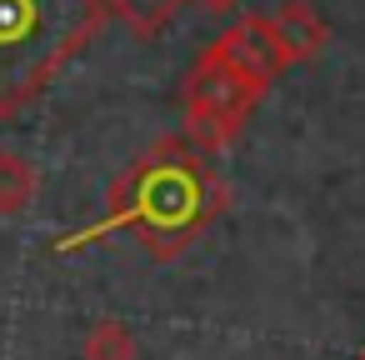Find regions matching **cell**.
<instances>
[{
    "mask_svg": "<svg viewBox=\"0 0 365 360\" xmlns=\"http://www.w3.org/2000/svg\"><path fill=\"white\" fill-rule=\"evenodd\" d=\"M220 210H225V185H220L210 155L185 135H165L115 175V185L106 195V215L91 220L86 230L61 235L51 250L71 255L91 240L125 230L140 240V250L150 260H175L185 245H195L210 230V220Z\"/></svg>",
    "mask_w": 365,
    "mask_h": 360,
    "instance_id": "6da1fadb",
    "label": "cell"
},
{
    "mask_svg": "<svg viewBox=\"0 0 365 360\" xmlns=\"http://www.w3.org/2000/svg\"><path fill=\"white\" fill-rule=\"evenodd\" d=\"M101 26V0H0V120L41 101Z\"/></svg>",
    "mask_w": 365,
    "mask_h": 360,
    "instance_id": "7a4b0ae2",
    "label": "cell"
},
{
    "mask_svg": "<svg viewBox=\"0 0 365 360\" xmlns=\"http://www.w3.org/2000/svg\"><path fill=\"white\" fill-rule=\"evenodd\" d=\"M270 86L250 81L245 71H235L230 61H220L210 46L200 51V61L185 71V86H180V110H185V140H195L205 155H220L240 130L245 120L255 115L260 96Z\"/></svg>",
    "mask_w": 365,
    "mask_h": 360,
    "instance_id": "3957f363",
    "label": "cell"
},
{
    "mask_svg": "<svg viewBox=\"0 0 365 360\" xmlns=\"http://www.w3.org/2000/svg\"><path fill=\"white\" fill-rule=\"evenodd\" d=\"M210 51L220 61H230L235 71H245L250 81H260V86H270L290 66V51H285V41H280V31H275L270 16H240L230 31L215 36Z\"/></svg>",
    "mask_w": 365,
    "mask_h": 360,
    "instance_id": "277c9868",
    "label": "cell"
},
{
    "mask_svg": "<svg viewBox=\"0 0 365 360\" xmlns=\"http://www.w3.org/2000/svg\"><path fill=\"white\" fill-rule=\"evenodd\" d=\"M275 31H280V41H285V51H290V66L295 61H315L320 51H325V21L315 16V6L310 0H280L275 6Z\"/></svg>",
    "mask_w": 365,
    "mask_h": 360,
    "instance_id": "5b68a950",
    "label": "cell"
},
{
    "mask_svg": "<svg viewBox=\"0 0 365 360\" xmlns=\"http://www.w3.org/2000/svg\"><path fill=\"white\" fill-rule=\"evenodd\" d=\"M101 6H106V16H115L130 36L150 41V36H160V31L180 16L185 0H101Z\"/></svg>",
    "mask_w": 365,
    "mask_h": 360,
    "instance_id": "8992f818",
    "label": "cell"
},
{
    "mask_svg": "<svg viewBox=\"0 0 365 360\" xmlns=\"http://www.w3.org/2000/svg\"><path fill=\"white\" fill-rule=\"evenodd\" d=\"M41 190V175L26 155L16 150H0V215H21Z\"/></svg>",
    "mask_w": 365,
    "mask_h": 360,
    "instance_id": "52a82bcc",
    "label": "cell"
},
{
    "mask_svg": "<svg viewBox=\"0 0 365 360\" xmlns=\"http://www.w3.org/2000/svg\"><path fill=\"white\" fill-rule=\"evenodd\" d=\"M81 355L86 360H140V345H135V335H130V325L125 320H96L91 330H86V345H81Z\"/></svg>",
    "mask_w": 365,
    "mask_h": 360,
    "instance_id": "ba28073f",
    "label": "cell"
},
{
    "mask_svg": "<svg viewBox=\"0 0 365 360\" xmlns=\"http://www.w3.org/2000/svg\"><path fill=\"white\" fill-rule=\"evenodd\" d=\"M195 6H200V11H210V16H225V11H235V6H240V0H195Z\"/></svg>",
    "mask_w": 365,
    "mask_h": 360,
    "instance_id": "9c48e42d",
    "label": "cell"
},
{
    "mask_svg": "<svg viewBox=\"0 0 365 360\" xmlns=\"http://www.w3.org/2000/svg\"><path fill=\"white\" fill-rule=\"evenodd\" d=\"M360 360H365V355H360Z\"/></svg>",
    "mask_w": 365,
    "mask_h": 360,
    "instance_id": "30bf717a",
    "label": "cell"
}]
</instances>
